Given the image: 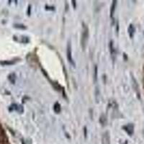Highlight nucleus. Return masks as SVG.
Instances as JSON below:
<instances>
[{"instance_id": "1", "label": "nucleus", "mask_w": 144, "mask_h": 144, "mask_svg": "<svg viewBox=\"0 0 144 144\" xmlns=\"http://www.w3.org/2000/svg\"><path fill=\"white\" fill-rule=\"evenodd\" d=\"M89 39V29L88 27L83 24V30H82V34H81V47L83 50L86 48L87 43Z\"/></svg>"}, {"instance_id": "2", "label": "nucleus", "mask_w": 144, "mask_h": 144, "mask_svg": "<svg viewBox=\"0 0 144 144\" xmlns=\"http://www.w3.org/2000/svg\"><path fill=\"white\" fill-rule=\"evenodd\" d=\"M66 54H67V59L68 62L71 64L73 65L74 66H76L74 61L73 58H72V52H71V42L68 41V45H67V51H66Z\"/></svg>"}, {"instance_id": "3", "label": "nucleus", "mask_w": 144, "mask_h": 144, "mask_svg": "<svg viewBox=\"0 0 144 144\" xmlns=\"http://www.w3.org/2000/svg\"><path fill=\"white\" fill-rule=\"evenodd\" d=\"M102 144H110V136H109V133H108V132H105V133L102 135Z\"/></svg>"}, {"instance_id": "4", "label": "nucleus", "mask_w": 144, "mask_h": 144, "mask_svg": "<svg viewBox=\"0 0 144 144\" xmlns=\"http://www.w3.org/2000/svg\"><path fill=\"white\" fill-rule=\"evenodd\" d=\"M135 32H136V28H135L134 25H132V24H130V25H129V27H128V33H129V36H130V38H133Z\"/></svg>"}, {"instance_id": "5", "label": "nucleus", "mask_w": 144, "mask_h": 144, "mask_svg": "<svg viewBox=\"0 0 144 144\" xmlns=\"http://www.w3.org/2000/svg\"><path fill=\"white\" fill-rule=\"evenodd\" d=\"M123 128L125 129V130L130 136H131L132 134L133 133V125L132 124H129L128 125H125V126L123 127Z\"/></svg>"}, {"instance_id": "6", "label": "nucleus", "mask_w": 144, "mask_h": 144, "mask_svg": "<svg viewBox=\"0 0 144 144\" xmlns=\"http://www.w3.org/2000/svg\"><path fill=\"white\" fill-rule=\"evenodd\" d=\"M117 5V1H113L111 8H110V17H112L115 13V7Z\"/></svg>"}, {"instance_id": "7", "label": "nucleus", "mask_w": 144, "mask_h": 144, "mask_svg": "<svg viewBox=\"0 0 144 144\" xmlns=\"http://www.w3.org/2000/svg\"><path fill=\"white\" fill-rule=\"evenodd\" d=\"M53 109H54V111L56 113H60L61 112V105H60V104L58 102H56L55 104H54V107H53Z\"/></svg>"}, {"instance_id": "8", "label": "nucleus", "mask_w": 144, "mask_h": 144, "mask_svg": "<svg viewBox=\"0 0 144 144\" xmlns=\"http://www.w3.org/2000/svg\"><path fill=\"white\" fill-rule=\"evenodd\" d=\"M15 78H16V76L14 73L11 74L9 76V80L10 81V82L12 84H15Z\"/></svg>"}, {"instance_id": "9", "label": "nucleus", "mask_w": 144, "mask_h": 144, "mask_svg": "<svg viewBox=\"0 0 144 144\" xmlns=\"http://www.w3.org/2000/svg\"><path fill=\"white\" fill-rule=\"evenodd\" d=\"M110 53L112 55L114 54V52H115V50H114V48H113V43H112V41H110Z\"/></svg>"}, {"instance_id": "10", "label": "nucleus", "mask_w": 144, "mask_h": 144, "mask_svg": "<svg viewBox=\"0 0 144 144\" xmlns=\"http://www.w3.org/2000/svg\"><path fill=\"white\" fill-rule=\"evenodd\" d=\"M94 81H97V66H95L94 67Z\"/></svg>"}, {"instance_id": "11", "label": "nucleus", "mask_w": 144, "mask_h": 144, "mask_svg": "<svg viewBox=\"0 0 144 144\" xmlns=\"http://www.w3.org/2000/svg\"><path fill=\"white\" fill-rule=\"evenodd\" d=\"M15 27L16 28H19V29H22V30H25L26 27L23 25H15Z\"/></svg>"}, {"instance_id": "12", "label": "nucleus", "mask_w": 144, "mask_h": 144, "mask_svg": "<svg viewBox=\"0 0 144 144\" xmlns=\"http://www.w3.org/2000/svg\"><path fill=\"white\" fill-rule=\"evenodd\" d=\"M15 62L14 61H6V62H1V64L3 65H12V64H14Z\"/></svg>"}, {"instance_id": "13", "label": "nucleus", "mask_w": 144, "mask_h": 144, "mask_svg": "<svg viewBox=\"0 0 144 144\" xmlns=\"http://www.w3.org/2000/svg\"><path fill=\"white\" fill-rule=\"evenodd\" d=\"M72 5H74V9H76V1H72Z\"/></svg>"}, {"instance_id": "14", "label": "nucleus", "mask_w": 144, "mask_h": 144, "mask_svg": "<svg viewBox=\"0 0 144 144\" xmlns=\"http://www.w3.org/2000/svg\"><path fill=\"white\" fill-rule=\"evenodd\" d=\"M87 128L84 127V136H85V137H87Z\"/></svg>"}, {"instance_id": "15", "label": "nucleus", "mask_w": 144, "mask_h": 144, "mask_svg": "<svg viewBox=\"0 0 144 144\" xmlns=\"http://www.w3.org/2000/svg\"><path fill=\"white\" fill-rule=\"evenodd\" d=\"M30 8H31V7L29 6V7H28V15H30V10H31Z\"/></svg>"}, {"instance_id": "16", "label": "nucleus", "mask_w": 144, "mask_h": 144, "mask_svg": "<svg viewBox=\"0 0 144 144\" xmlns=\"http://www.w3.org/2000/svg\"><path fill=\"white\" fill-rule=\"evenodd\" d=\"M22 144H25V143H24V141H23V140H22Z\"/></svg>"}]
</instances>
